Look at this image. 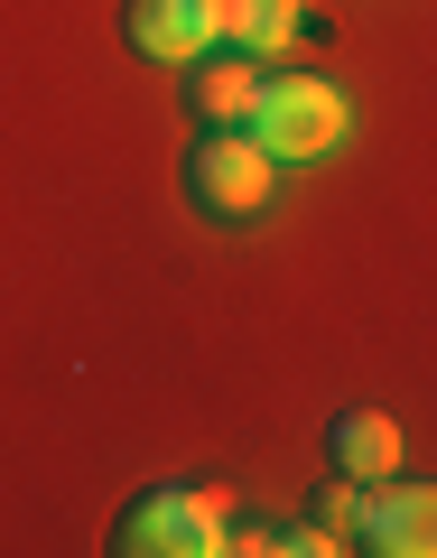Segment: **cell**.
<instances>
[{"label": "cell", "mask_w": 437, "mask_h": 558, "mask_svg": "<svg viewBox=\"0 0 437 558\" xmlns=\"http://www.w3.org/2000/svg\"><path fill=\"white\" fill-rule=\"evenodd\" d=\"M121 558H233V502L215 484H149L112 521Z\"/></svg>", "instance_id": "cell-1"}, {"label": "cell", "mask_w": 437, "mask_h": 558, "mask_svg": "<svg viewBox=\"0 0 437 558\" xmlns=\"http://www.w3.org/2000/svg\"><path fill=\"white\" fill-rule=\"evenodd\" d=\"M242 131H252L279 168H307V159H326V149L354 131V102H344L336 75H260Z\"/></svg>", "instance_id": "cell-2"}, {"label": "cell", "mask_w": 437, "mask_h": 558, "mask_svg": "<svg viewBox=\"0 0 437 558\" xmlns=\"http://www.w3.org/2000/svg\"><path fill=\"white\" fill-rule=\"evenodd\" d=\"M186 196L215 223H252L260 205L279 196V159L242 131V121H205V140L186 149Z\"/></svg>", "instance_id": "cell-3"}, {"label": "cell", "mask_w": 437, "mask_h": 558, "mask_svg": "<svg viewBox=\"0 0 437 558\" xmlns=\"http://www.w3.org/2000/svg\"><path fill=\"white\" fill-rule=\"evenodd\" d=\"M354 539L381 558H428L437 549V494L428 484H354Z\"/></svg>", "instance_id": "cell-4"}, {"label": "cell", "mask_w": 437, "mask_h": 558, "mask_svg": "<svg viewBox=\"0 0 437 558\" xmlns=\"http://www.w3.org/2000/svg\"><path fill=\"white\" fill-rule=\"evenodd\" d=\"M121 28L149 65H196L205 47H223V0H131Z\"/></svg>", "instance_id": "cell-5"}, {"label": "cell", "mask_w": 437, "mask_h": 558, "mask_svg": "<svg viewBox=\"0 0 437 558\" xmlns=\"http://www.w3.org/2000/svg\"><path fill=\"white\" fill-rule=\"evenodd\" d=\"M326 465H336L344 484L400 475V418H391V410H344L336 428H326Z\"/></svg>", "instance_id": "cell-6"}, {"label": "cell", "mask_w": 437, "mask_h": 558, "mask_svg": "<svg viewBox=\"0 0 437 558\" xmlns=\"http://www.w3.org/2000/svg\"><path fill=\"white\" fill-rule=\"evenodd\" d=\"M252 94H260V65L242 57V47H205V57L186 65V102H196V121H252Z\"/></svg>", "instance_id": "cell-7"}, {"label": "cell", "mask_w": 437, "mask_h": 558, "mask_svg": "<svg viewBox=\"0 0 437 558\" xmlns=\"http://www.w3.org/2000/svg\"><path fill=\"white\" fill-rule=\"evenodd\" d=\"M307 28V0H223V47H242V57H279V47H299Z\"/></svg>", "instance_id": "cell-8"}]
</instances>
